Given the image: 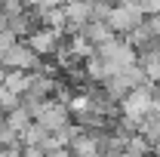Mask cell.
Returning <instances> with one entry per match:
<instances>
[{"instance_id":"1","label":"cell","mask_w":160,"mask_h":157,"mask_svg":"<svg viewBox=\"0 0 160 157\" xmlns=\"http://www.w3.org/2000/svg\"><path fill=\"white\" fill-rule=\"evenodd\" d=\"M142 19H145V13H142L139 6H136V3H129V0H123V3H114V6H111V13H108V19H105V22L111 25V31H114V34L123 37V34H126V31H132Z\"/></svg>"},{"instance_id":"2","label":"cell","mask_w":160,"mask_h":157,"mask_svg":"<svg viewBox=\"0 0 160 157\" xmlns=\"http://www.w3.org/2000/svg\"><path fill=\"white\" fill-rule=\"evenodd\" d=\"M40 59H43V56H37V53L19 37L3 56H0V65H3V68H19V71H37Z\"/></svg>"},{"instance_id":"3","label":"cell","mask_w":160,"mask_h":157,"mask_svg":"<svg viewBox=\"0 0 160 157\" xmlns=\"http://www.w3.org/2000/svg\"><path fill=\"white\" fill-rule=\"evenodd\" d=\"M34 120H37L46 133H56V129H62L65 123H71V108H68L65 102L46 99V102L40 105V111L34 114Z\"/></svg>"},{"instance_id":"4","label":"cell","mask_w":160,"mask_h":157,"mask_svg":"<svg viewBox=\"0 0 160 157\" xmlns=\"http://www.w3.org/2000/svg\"><path fill=\"white\" fill-rule=\"evenodd\" d=\"M62 37H65V31L62 28H49V25H43V28H37V31H31L28 37H22L37 56H52L56 53V46L62 43Z\"/></svg>"},{"instance_id":"5","label":"cell","mask_w":160,"mask_h":157,"mask_svg":"<svg viewBox=\"0 0 160 157\" xmlns=\"http://www.w3.org/2000/svg\"><path fill=\"white\" fill-rule=\"evenodd\" d=\"M139 136H145L148 142H157L160 139V111H145L139 117Z\"/></svg>"},{"instance_id":"6","label":"cell","mask_w":160,"mask_h":157,"mask_svg":"<svg viewBox=\"0 0 160 157\" xmlns=\"http://www.w3.org/2000/svg\"><path fill=\"white\" fill-rule=\"evenodd\" d=\"M83 37L89 40L92 46H99V43H105L108 37H114V31H111V25H108V22H86Z\"/></svg>"},{"instance_id":"7","label":"cell","mask_w":160,"mask_h":157,"mask_svg":"<svg viewBox=\"0 0 160 157\" xmlns=\"http://www.w3.org/2000/svg\"><path fill=\"white\" fill-rule=\"evenodd\" d=\"M68 148H71L77 157H99V145H96V139H89L86 133H80L77 139H71Z\"/></svg>"},{"instance_id":"8","label":"cell","mask_w":160,"mask_h":157,"mask_svg":"<svg viewBox=\"0 0 160 157\" xmlns=\"http://www.w3.org/2000/svg\"><path fill=\"white\" fill-rule=\"evenodd\" d=\"M31 120H34V117H31V111H28V108H22V105H16V108H9V111H6V126H9L12 133H22Z\"/></svg>"},{"instance_id":"9","label":"cell","mask_w":160,"mask_h":157,"mask_svg":"<svg viewBox=\"0 0 160 157\" xmlns=\"http://www.w3.org/2000/svg\"><path fill=\"white\" fill-rule=\"evenodd\" d=\"M123 151L129 157H151V142L139 133H132V136L126 139V145H123Z\"/></svg>"},{"instance_id":"10","label":"cell","mask_w":160,"mask_h":157,"mask_svg":"<svg viewBox=\"0 0 160 157\" xmlns=\"http://www.w3.org/2000/svg\"><path fill=\"white\" fill-rule=\"evenodd\" d=\"M43 139H46V129L40 126L37 120H31V123L19 133V142H22V145H40Z\"/></svg>"},{"instance_id":"11","label":"cell","mask_w":160,"mask_h":157,"mask_svg":"<svg viewBox=\"0 0 160 157\" xmlns=\"http://www.w3.org/2000/svg\"><path fill=\"white\" fill-rule=\"evenodd\" d=\"M111 6H114V3H108V0H96V3H89V22H105V19H108V13H111Z\"/></svg>"},{"instance_id":"12","label":"cell","mask_w":160,"mask_h":157,"mask_svg":"<svg viewBox=\"0 0 160 157\" xmlns=\"http://www.w3.org/2000/svg\"><path fill=\"white\" fill-rule=\"evenodd\" d=\"M139 6H142V13H145V16H151V13H160V0H142Z\"/></svg>"},{"instance_id":"13","label":"cell","mask_w":160,"mask_h":157,"mask_svg":"<svg viewBox=\"0 0 160 157\" xmlns=\"http://www.w3.org/2000/svg\"><path fill=\"white\" fill-rule=\"evenodd\" d=\"M46 157H74V154H71V148L65 145V148H56L52 154H46Z\"/></svg>"},{"instance_id":"14","label":"cell","mask_w":160,"mask_h":157,"mask_svg":"<svg viewBox=\"0 0 160 157\" xmlns=\"http://www.w3.org/2000/svg\"><path fill=\"white\" fill-rule=\"evenodd\" d=\"M108 3H123V0H108Z\"/></svg>"}]
</instances>
